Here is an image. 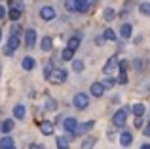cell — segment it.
<instances>
[{"mask_svg":"<svg viewBox=\"0 0 150 149\" xmlns=\"http://www.w3.org/2000/svg\"><path fill=\"white\" fill-rule=\"evenodd\" d=\"M127 115H129V109H125V107L118 109V111L114 113V117H112V124H114V126H118V128L125 126V120H127Z\"/></svg>","mask_w":150,"mask_h":149,"instance_id":"6da1fadb","label":"cell"},{"mask_svg":"<svg viewBox=\"0 0 150 149\" xmlns=\"http://www.w3.org/2000/svg\"><path fill=\"white\" fill-rule=\"evenodd\" d=\"M48 80H50V82H53V84H61V82H65V80H67V71H65V69H61V67L53 69Z\"/></svg>","mask_w":150,"mask_h":149,"instance_id":"7a4b0ae2","label":"cell"},{"mask_svg":"<svg viewBox=\"0 0 150 149\" xmlns=\"http://www.w3.org/2000/svg\"><path fill=\"white\" fill-rule=\"evenodd\" d=\"M19 44H21L19 37H13V34H10V40H8L6 48H4V54H6V56H11V54H13L15 50L19 48Z\"/></svg>","mask_w":150,"mask_h":149,"instance_id":"3957f363","label":"cell"},{"mask_svg":"<svg viewBox=\"0 0 150 149\" xmlns=\"http://www.w3.org/2000/svg\"><path fill=\"white\" fill-rule=\"evenodd\" d=\"M72 103H74V107L76 109H86L89 105V97H88V94H76L74 96V100H72Z\"/></svg>","mask_w":150,"mask_h":149,"instance_id":"277c9868","label":"cell"},{"mask_svg":"<svg viewBox=\"0 0 150 149\" xmlns=\"http://www.w3.org/2000/svg\"><path fill=\"white\" fill-rule=\"evenodd\" d=\"M63 128H65L69 134H76V128H78V120L72 119V117H69V119L63 120Z\"/></svg>","mask_w":150,"mask_h":149,"instance_id":"5b68a950","label":"cell"},{"mask_svg":"<svg viewBox=\"0 0 150 149\" xmlns=\"http://www.w3.org/2000/svg\"><path fill=\"white\" fill-rule=\"evenodd\" d=\"M40 17L46 19V21H51V19H55V10L51 6H44L40 10Z\"/></svg>","mask_w":150,"mask_h":149,"instance_id":"8992f818","label":"cell"},{"mask_svg":"<svg viewBox=\"0 0 150 149\" xmlns=\"http://www.w3.org/2000/svg\"><path fill=\"white\" fill-rule=\"evenodd\" d=\"M34 42H36V31H34V29L25 31V44L29 46V48H33Z\"/></svg>","mask_w":150,"mask_h":149,"instance_id":"52a82bcc","label":"cell"},{"mask_svg":"<svg viewBox=\"0 0 150 149\" xmlns=\"http://www.w3.org/2000/svg\"><path fill=\"white\" fill-rule=\"evenodd\" d=\"M40 132L44 136H51V134H53V122H50V120H42V122H40Z\"/></svg>","mask_w":150,"mask_h":149,"instance_id":"ba28073f","label":"cell"},{"mask_svg":"<svg viewBox=\"0 0 150 149\" xmlns=\"http://www.w3.org/2000/svg\"><path fill=\"white\" fill-rule=\"evenodd\" d=\"M116 63H118V57H116V56H112V57H110L108 61H106V65L103 67V73L110 74V73L114 71V69H116Z\"/></svg>","mask_w":150,"mask_h":149,"instance_id":"9c48e42d","label":"cell"},{"mask_svg":"<svg viewBox=\"0 0 150 149\" xmlns=\"http://www.w3.org/2000/svg\"><path fill=\"white\" fill-rule=\"evenodd\" d=\"M103 94H105V86H103V82H93V84H91V96L101 97Z\"/></svg>","mask_w":150,"mask_h":149,"instance_id":"30bf717a","label":"cell"},{"mask_svg":"<svg viewBox=\"0 0 150 149\" xmlns=\"http://www.w3.org/2000/svg\"><path fill=\"white\" fill-rule=\"evenodd\" d=\"M11 130H13V120L11 119H6V120L0 122V132H2V134H8V132H11Z\"/></svg>","mask_w":150,"mask_h":149,"instance_id":"8fae6325","label":"cell"},{"mask_svg":"<svg viewBox=\"0 0 150 149\" xmlns=\"http://www.w3.org/2000/svg\"><path fill=\"white\" fill-rule=\"evenodd\" d=\"M93 126H95V122H93V120H89V122H84V124H78L76 134H86V132H89Z\"/></svg>","mask_w":150,"mask_h":149,"instance_id":"7c38bea8","label":"cell"},{"mask_svg":"<svg viewBox=\"0 0 150 149\" xmlns=\"http://www.w3.org/2000/svg\"><path fill=\"white\" fill-rule=\"evenodd\" d=\"M80 40H82V37H80V34L72 37V38L69 40V44H67V48H69V50H72V52H76V50H78V46H80Z\"/></svg>","mask_w":150,"mask_h":149,"instance_id":"4fadbf2b","label":"cell"},{"mask_svg":"<svg viewBox=\"0 0 150 149\" xmlns=\"http://www.w3.org/2000/svg\"><path fill=\"white\" fill-rule=\"evenodd\" d=\"M131 33H133V27L129 25V23H124L122 29H120V37L122 38H129V37H131Z\"/></svg>","mask_w":150,"mask_h":149,"instance_id":"5bb4252c","label":"cell"},{"mask_svg":"<svg viewBox=\"0 0 150 149\" xmlns=\"http://www.w3.org/2000/svg\"><path fill=\"white\" fill-rule=\"evenodd\" d=\"M34 65H36V61H34V57L27 56L25 59H23V69H25V71H33V69H34Z\"/></svg>","mask_w":150,"mask_h":149,"instance_id":"9a60e30c","label":"cell"},{"mask_svg":"<svg viewBox=\"0 0 150 149\" xmlns=\"http://www.w3.org/2000/svg\"><path fill=\"white\" fill-rule=\"evenodd\" d=\"M131 142H133V136L129 134V132H124V134L120 136V143L124 147H129V145H131Z\"/></svg>","mask_w":150,"mask_h":149,"instance_id":"2e32d148","label":"cell"},{"mask_svg":"<svg viewBox=\"0 0 150 149\" xmlns=\"http://www.w3.org/2000/svg\"><path fill=\"white\" fill-rule=\"evenodd\" d=\"M78 6H80V0H65V8L69 11H78Z\"/></svg>","mask_w":150,"mask_h":149,"instance_id":"e0dca14e","label":"cell"},{"mask_svg":"<svg viewBox=\"0 0 150 149\" xmlns=\"http://www.w3.org/2000/svg\"><path fill=\"white\" fill-rule=\"evenodd\" d=\"M13 147V140L10 138V136H4L2 140H0V149H10Z\"/></svg>","mask_w":150,"mask_h":149,"instance_id":"ac0fdd59","label":"cell"},{"mask_svg":"<svg viewBox=\"0 0 150 149\" xmlns=\"http://www.w3.org/2000/svg\"><path fill=\"white\" fill-rule=\"evenodd\" d=\"M131 111H133V115H135V117H143L144 115V105L143 103H133Z\"/></svg>","mask_w":150,"mask_h":149,"instance_id":"d6986e66","label":"cell"},{"mask_svg":"<svg viewBox=\"0 0 150 149\" xmlns=\"http://www.w3.org/2000/svg\"><path fill=\"white\" fill-rule=\"evenodd\" d=\"M103 19H105V21H114V19H116V11L106 8V10L103 11Z\"/></svg>","mask_w":150,"mask_h":149,"instance_id":"ffe728a7","label":"cell"},{"mask_svg":"<svg viewBox=\"0 0 150 149\" xmlns=\"http://www.w3.org/2000/svg\"><path fill=\"white\" fill-rule=\"evenodd\" d=\"M42 50H44V52H50V50H51V46H53V40H51V38L50 37H44V38H42Z\"/></svg>","mask_w":150,"mask_h":149,"instance_id":"44dd1931","label":"cell"},{"mask_svg":"<svg viewBox=\"0 0 150 149\" xmlns=\"http://www.w3.org/2000/svg\"><path fill=\"white\" fill-rule=\"evenodd\" d=\"M13 117L15 119H25V107H23V105H15L13 107Z\"/></svg>","mask_w":150,"mask_h":149,"instance_id":"7402d4cb","label":"cell"},{"mask_svg":"<svg viewBox=\"0 0 150 149\" xmlns=\"http://www.w3.org/2000/svg\"><path fill=\"white\" fill-rule=\"evenodd\" d=\"M70 143H69V138H65V136H61V138H57V149H69Z\"/></svg>","mask_w":150,"mask_h":149,"instance_id":"603a6c76","label":"cell"},{"mask_svg":"<svg viewBox=\"0 0 150 149\" xmlns=\"http://www.w3.org/2000/svg\"><path fill=\"white\" fill-rule=\"evenodd\" d=\"M21 11H23V10H19V8H11L8 15H10V19H11V21H17V19L21 17Z\"/></svg>","mask_w":150,"mask_h":149,"instance_id":"cb8c5ba5","label":"cell"},{"mask_svg":"<svg viewBox=\"0 0 150 149\" xmlns=\"http://www.w3.org/2000/svg\"><path fill=\"white\" fill-rule=\"evenodd\" d=\"M139 11L143 15H150V2H141L139 4Z\"/></svg>","mask_w":150,"mask_h":149,"instance_id":"d4e9b609","label":"cell"},{"mask_svg":"<svg viewBox=\"0 0 150 149\" xmlns=\"http://www.w3.org/2000/svg\"><path fill=\"white\" fill-rule=\"evenodd\" d=\"M93 145H95V138H86L82 142V149H93Z\"/></svg>","mask_w":150,"mask_h":149,"instance_id":"484cf974","label":"cell"},{"mask_svg":"<svg viewBox=\"0 0 150 149\" xmlns=\"http://www.w3.org/2000/svg\"><path fill=\"white\" fill-rule=\"evenodd\" d=\"M103 38H105V40H116V33H114L112 29H105V33H103Z\"/></svg>","mask_w":150,"mask_h":149,"instance_id":"4316f807","label":"cell"},{"mask_svg":"<svg viewBox=\"0 0 150 149\" xmlns=\"http://www.w3.org/2000/svg\"><path fill=\"white\" fill-rule=\"evenodd\" d=\"M91 10V4H88L86 0H80V6H78V11H82V14H86V11Z\"/></svg>","mask_w":150,"mask_h":149,"instance_id":"83f0119b","label":"cell"},{"mask_svg":"<svg viewBox=\"0 0 150 149\" xmlns=\"http://www.w3.org/2000/svg\"><path fill=\"white\" fill-rule=\"evenodd\" d=\"M46 109H48V111H55V109H57V101H55L53 97H48V101H46Z\"/></svg>","mask_w":150,"mask_h":149,"instance_id":"f1b7e54d","label":"cell"},{"mask_svg":"<svg viewBox=\"0 0 150 149\" xmlns=\"http://www.w3.org/2000/svg\"><path fill=\"white\" fill-rule=\"evenodd\" d=\"M72 56H74V52H72V50H69V48L63 50V54H61L63 61H70V59H72Z\"/></svg>","mask_w":150,"mask_h":149,"instance_id":"f546056e","label":"cell"},{"mask_svg":"<svg viewBox=\"0 0 150 149\" xmlns=\"http://www.w3.org/2000/svg\"><path fill=\"white\" fill-rule=\"evenodd\" d=\"M72 69H74L76 73L84 71V61H80V59H74V61H72Z\"/></svg>","mask_w":150,"mask_h":149,"instance_id":"4dcf8cb0","label":"cell"},{"mask_svg":"<svg viewBox=\"0 0 150 149\" xmlns=\"http://www.w3.org/2000/svg\"><path fill=\"white\" fill-rule=\"evenodd\" d=\"M114 84H116V80H114V78H110V77H106L105 80H103V86H105V88H112Z\"/></svg>","mask_w":150,"mask_h":149,"instance_id":"1f68e13d","label":"cell"},{"mask_svg":"<svg viewBox=\"0 0 150 149\" xmlns=\"http://www.w3.org/2000/svg\"><path fill=\"white\" fill-rule=\"evenodd\" d=\"M118 65H120V73H125V71L129 69V61H127V59H122Z\"/></svg>","mask_w":150,"mask_h":149,"instance_id":"d6a6232c","label":"cell"},{"mask_svg":"<svg viewBox=\"0 0 150 149\" xmlns=\"http://www.w3.org/2000/svg\"><path fill=\"white\" fill-rule=\"evenodd\" d=\"M118 82H120V84H127V74L120 73V74H118Z\"/></svg>","mask_w":150,"mask_h":149,"instance_id":"836d02e7","label":"cell"},{"mask_svg":"<svg viewBox=\"0 0 150 149\" xmlns=\"http://www.w3.org/2000/svg\"><path fill=\"white\" fill-rule=\"evenodd\" d=\"M11 34H13V37H19V34H21V27L13 25V27H11Z\"/></svg>","mask_w":150,"mask_h":149,"instance_id":"e575fe53","label":"cell"},{"mask_svg":"<svg viewBox=\"0 0 150 149\" xmlns=\"http://www.w3.org/2000/svg\"><path fill=\"white\" fill-rule=\"evenodd\" d=\"M51 71H53V67H51V63H48V65H46V69H44V74H46V78H50Z\"/></svg>","mask_w":150,"mask_h":149,"instance_id":"d590c367","label":"cell"},{"mask_svg":"<svg viewBox=\"0 0 150 149\" xmlns=\"http://www.w3.org/2000/svg\"><path fill=\"white\" fill-rule=\"evenodd\" d=\"M143 134H144V136H150V120L146 122V126L143 128Z\"/></svg>","mask_w":150,"mask_h":149,"instance_id":"8d00e7d4","label":"cell"},{"mask_svg":"<svg viewBox=\"0 0 150 149\" xmlns=\"http://www.w3.org/2000/svg\"><path fill=\"white\" fill-rule=\"evenodd\" d=\"M135 69H139V71L143 69V61H141V59H137V61H135Z\"/></svg>","mask_w":150,"mask_h":149,"instance_id":"74e56055","label":"cell"},{"mask_svg":"<svg viewBox=\"0 0 150 149\" xmlns=\"http://www.w3.org/2000/svg\"><path fill=\"white\" fill-rule=\"evenodd\" d=\"M141 124H143V117H137L135 119V126H141Z\"/></svg>","mask_w":150,"mask_h":149,"instance_id":"f35d334b","label":"cell"},{"mask_svg":"<svg viewBox=\"0 0 150 149\" xmlns=\"http://www.w3.org/2000/svg\"><path fill=\"white\" fill-rule=\"evenodd\" d=\"M4 15H6V10H4V6H0V19H2Z\"/></svg>","mask_w":150,"mask_h":149,"instance_id":"ab89813d","label":"cell"},{"mask_svg":"<svg viewBox=\"0 0 150 149\" xmlns=\"http://www.w3.org/2000/svg\"><path fill=\"white\" fill-rule=\"evenodd\" d=\"M141 149H150V143H144V145L141 147Z\"/></svg>","mask_w":150,"mask_h":149,"instance_id":"60d3db41","label":"cell"},{"mask_svg":"<svg viewBox=\"0 0 150 149\" xmlns=\"http://www.w3.org/2000/svg\"><path fill=\"white\" fill-rule=\"evenodd\" d=\"M86 2H88V4H91V6H93V4H95L97 0H86Z\"/></svg>","mask_w":150,"mask_h":149,"instance_id":"b9f144b4","label":"cell"},{"mask_svg":"<svg viewBox=\"0 0 150 149\" xmlns=\"http://www.w3.org/2000/svg\"><path fill=\"white\" fill-rule=\"evenodd\" d=\"M29 149H40V147H38V145H30Z\"/></svg>","mask_w":150,"mask_h":149,"instance_id":"7bdbcfd3","label":"cell"},{"mask_svg":"<svg viewBox=\"0 0 150 149\" xmlns=\"http://www.w3.org/2000/svg\"><path fill=\"white\" fill-rule=\"evenodd\" d=\"M0 38H2V31H0Z\"/></svg>","mask_w":150,"mask_h":149,"instance_id":"ee69618b","label":"cell"},{"mask_svg":"<svg viewBox=\"0 0 150 149\" xmlns=\"http://www.w3.org/2000/svg\"><path fill=\"white\" fill-rule=\"evenodd\" d=\"M10 149H15V147H10Z\"/></svg>","mask_w":150,"mask_h":149,"instance_id":"f6af8a7d","label":"cell"}]
</instances>
